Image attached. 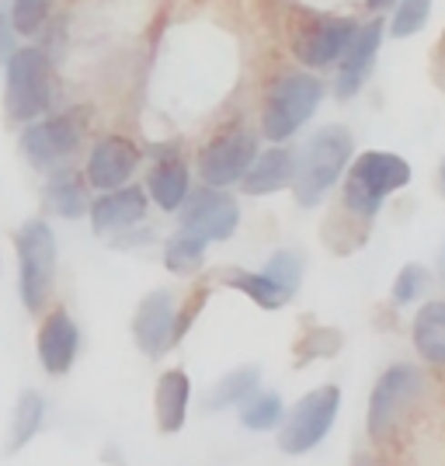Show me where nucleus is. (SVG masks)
Wrapping results in <instances>:
<instances>
[{"mask_svg":"<svg viewBox=\"0 0 445 466\" xmlns=\"http://www.w3.org/2000/svg\"><path fill=\"white\" fill-rule=\"evenodd\" d=\"M351 157H355V139L345 126H320L299 150H296V177H292V195L303 209L320 206L328 192L345 177Z\"/></svg>","mask_w":445,"mask_h":466,"instance_id":"2","label":"nucleus"},{"mask_svg":"<svg viewBox=\"0 0 445 466\" xmlns=\"http://www.w3.org/2000/svg\"><path fill=\"white\" fill-rule=\"evenodd\" d=\"M341 181H345V188H341L345 213L369 223L379 216L389 195L410 185V164L389 150H366V154L351 157Z\"/></svg>","mask_w":445,"mask_h":466,"instance_id":"4","label":"nucleus"},{"mask_svg":"<svg viewBox=\"0 0 445 466\" xmlns=\"http://www.w3.org/2000/svg\"><path fill=\"white\" fill-rule=\"evenodd\" d=\"M42 202H46V209L56 213L59 219H80V216H87L95 198H91V185H87L84 171L63 164V167H53L49 177H46V185H42Z\"/></svg>","mask_w":445,"mask_h":466,"instance_id":"19","label":"nucleus"},{"mask_svg":"<svg viewBox=\"0 0 445 466\" xmlns=\"http://www.w3.org/2000/svg\"><path fill=\"white\" fill-rule=\"evenodd\" d=\"M7 7H11V21H15L21 39H35L53 18L56 0H7Z\"/></svg>","mask_w":445,"mask_h":466,"instance_id":"28","label":"nucleus"},{"mask_svg":"<svg viewBox=\"0 0 445 466\" xmlns=\"http://www.w3.org/2000/svg\"><path fill=\"white\" fill-rule=\"evenodd\" d=\"M355 466H376V463H372V460H359Z\"/></svg>","mask_w":445,"mask_h":466,"instance_id":"34","label":"nucleus"},{"mask_svg":"<svg viewBox=\"0 0 445 466\" xmlns=\"http://www.w3.org/2000/svg\"><path fill=\"white\" fill-rule=\"evenodd\" d=\"M206 248H209V240L177 227L164 244V268L175 275H195L206 265Z\"/></svg>","mask_w":445,"mask_h":466,"instance_id":"23","label":"nucleus"},{"mask_svg":"<svg viewBox=\"0 0 445 466\" xmlns=\"http://www.w3.org/2000/svg\"><path fill=\"white\" fill-rule=\"evenodd\" d=\"M359 21L345 15H307L292 28V56L307 70H328L345 56Z\"/></svg>","mask_w":445,"mask_h":466,"instance_id":"9","label":"nucleus"},{"mask_svg":"<svg viewBox=\"0 0 445 466\" xmlns=\"http://www.w3.org/2000/svg\"><path fill=\"white\" fill-rule=\"evenodd\" d=\"M56 105V63L39 42H21L4 63V112L7 122L28 126Z\"/></svg>","mask_w":445,"mask_h":466,"instance_id":"1","label":"nucleus"},{"mask_svg":"<svg viewBox=\"0 0 445 466\" xmlns=\"http://www.w3.org/2000/svg\"><path fill=\"white\" fill-rule=\"evenodd\" d=\"M177 227L209 244H223L240 227V202L227 188H213V185L192 188L185 206L177 209Z\"/></svg>","mask_w":445,"mask_h":466,"instance_id":"10","label":"nucleus"},{"mask_svg":"<svg viewBox=\"0 0 445 466\" xmlns=\"http://www.w3.org/2000/svg\"><path fill=\"white\" fill-rule=\"evenodd\" d=\"M18 254V299L28 313H42L56 286V233L46 219H28L15 230Z\"/></svg>","mask_w":445,"mask_h":466,"instance_id":"5","label":"nucleus"},{"mask_svg":"<svg viewBox=\"0 0 445 466\" xmlns=\"http://www.w3.org/2000/svg\"><path fill=\"white\" fill-rule=\"evenodd\" d=\"M428 286H431V272H428L425 265H404L397 272V279H393V303L407 307V303L421 299Z\"/></svg>","mask_w":445,"mask_h":466,"instance_id":"30","label":"nucleus"},{"mask_svg":"<svg viewBox=\"0 0 445 466\" xmlns=\"http://www.w3.org/2000/svg\"><path fill=\"white\" fill-rule=\"evenodd\" d=\"M143 164V150L139 143L122 133H108V137L95 139L87 164H84V177L91 185V192H112L129 185Z\"/></svg>","mask_w":445,"mask_h":466,"instance_id":"12","label":"nucleus"},{"mask_svg":"<svg viewBox=\"0 0 445 466\" xmlns=\"http://www.w3.org/2000/svg\"><path fill=\"white\" fill-rule=\"evenodd\" d=\"M338 410H341V390L334 387V383L310 390L282 418V425H278V449L286 456H303V452L317 449L330 435V428L338 421Z\"/></svg>","mask_w":445,"mask_h":466,"instance_id":"8","label":"nucleus"},{"mask_svg":"<svg viewBox=\"0 0 445 466\" xmlns=\"http://www.w3.org/2000/svg\"><path fill=\"white\" fill-rule=\"evenodd\" d=\"M230 289H237L240 296H248L251 303H258L261 310H282L289 299H286V292L278 289L275 282H271L265 272H248V268H227V272L219 275Z\"/></svg>","mask_w":445,"mask_h":466,"instance_id":"22","label":"nucleus"},{"mask_svg":"<svg viewBox=\"0 0 445 466\" xmlns=\"http://www.w3.org/2000/svg\"><path fill=\"white\" fill-rule=\"evenodd\" d=\"M439 185H442V195H445V157H442V167H439Z\"/></svg>","mask_w":445,"mask_h":466,"instance_id":"33","label":"nucleus"},{"mask_svg":"<svg viewBox=\"0 0 445 466\" xmlns=\"http://www.w3.org/2000/svg\"><path fill=\"white\" fill-rule=\"evenodd\" d=\"M418 390H421V372L414 370V366H407V362L389 366L376 380L372 393H369V410H366L369 435L372 439H383L389 428L397 425V418L404 414L407 404L418 397Z\"/></svg>","mask_w":445,"mask_h":466,"instance_id":"11","label":"nucleus"},{"mask_svg":"<svg viewBox=\"0 0 445 466\" xmlns=\"http://www.w3.org/2000/svg\"><path fill=\"white\" fill-rule=\"evenodd\" d=\"M188 400H192V383L185 370H167L160 372L154 390V410H157V428L164 435H175L188 421Z\"/></svg>","mask_w":445,"mask_h":466,"instance_id":"20","label":"nucleus"},{"mask_svg":"<svg viewBox=\"0 0 445 466\" xmlns=\"http://www.w3.org/2000/svg\"><path fill=\"white\" fill-rule=\"evenodd\" d=\"M42 418H46V400H42L39 390H25L15 404V414H11V442H7V452H21L28 446L42 428Z\"/></svg>","mask_w":445,"mask_h":466,"instance_id":"25","label":"nucleus"},{"mask_svg":"<svg viewBox=\"0 0 445 466\" xmlns=\"http://www.w3.org/2000/svg\"><path fill=\"white\" fill-rule=\"evenodd\" d=\"M324 80L307 66L278 70L261 97V137L268 143H289L320 108Z\"/></svg>","mask_w":445,"mask_h":466,"instance_id":"3","label":"nucleus"},{"mask_svg":"<svg viewBox=\"0 0 445 466\" xmlns=\"http://www.w3.org/2000/svg\"><path fill=\"white\" fill-rule=\"evenodd\" d=\"M35 351H39L42 370L49 372V376H66L80 355L77 320L66 310H53L42 320L39 338H35Z\"/></svg>","mask_w":445,"mask_h":466,"instance_id":"17","label":"nucleus"},{"mask_svg":"<svg viewBox=\"0 0 445 466\" xmlns=\"http://www.w3.org/2000/svg\"><path fill=\"white\" fill-rule=\"evenodd\" d=\"M442 272H445V251H442Z\"/></svg>","mask_w":445,"mask_h":466,"instance_id":"36","label":"nucleus"},{"mask_svg":"<svg viewBox=\"0 0 445 466\" xmlns=\"http://www.w3.org/2000/svg\"><path fill=\"white\" fill-rule=\"evenodd\" d=\"M261 383V370L258 366H240V370L227 372L206 397V410H223V408H240L248 397Z\"/></svg>","mask_w":445,"mask_h":466,"instance_id":"24","label":"nucleus"},{"mask_svg":"<svg viewBox=\"0 0 445 466\" xmlns=\"http://www.w3.org/2000/svg\"><path fill=\"white\" fill-rule=\"evenodd\" d=\"M292 177H296V150L286 143H271L268 150L254 157L251 171L244 175L240 188L251 198H265L282 188H292Z\"/></svg>","mask_w":445,"mask_h":466,"instance_id":"18","label":"nucleus"},{"mask_svg":"<svg viewBox=\"0 0 445 466\" xmlns=\"http://www.w3.org/2000/svg\"><path fill=\"white\" fill-rule=\"evenodd\" d=\"M369 11H387V7H393V0H366Z\"/></svg>","mask_w":445,"mask_h":466,"instance_id":"32","label":"nucleus"},{"mask_svg":"<svg viewBox=\"0 0 445 466\" xmlns=\"http://www.w3.org/2000/svg\"><path fill=\"white\" fill-rule=\"evenodd\" d=\"M147 209H150L147 188L129 181L122 188H112V192H97V198L87 209V219H91V230L97 237H116V233L139 227L147 219Z\"/></svg>","mask_w":445,"mask_h":466,"instance_id":"15","label":"nucleus"},{"mask_svg":"<svg viewBox=\"0 0 445 466\" xmlns=\"http://www.w3.org/2000/svg\"><path fill=\"white\" fill-rule=\"evenodd\" d=\"M143 188L150 195V202L164 213H177L185 206V198L192 192V167L177 147H154V164L147 171Z\"/></svg>","mask_w":445,"mask_h":466,"instance_id":"16","label":"nucleus"},{"mask_svg":"<svg viewBox=\"0 0 445 466\" xmlns=\"http://www.w3.org/2000/svg\"><path fill=\"white\" fill-rule=\"evenodd\" d=\"M442 63H445V39H442Z\"/></svg>","mask_w":445,"mask_h":466,"instance_id":"35","label":"nucleus"},{"mask_svg":"<svg viewBox=\"0 0 445 466\" xmlns=\"http://www.w3.org/2000/svg\"><path fill=\"white\" fill-rule=\"evenodd\" d=\"M237 410H240V425L248 428V431H271V428L282 425V418H286L282 397L268 393V390H254Z\"/></svg>","mask_w":445,"mask_h":466,"instance_id":"26","label":"nucleus"},{"mask_svg":"<svg viewBox=\"0 0 445 466\" xmlns=\"http://www.w3.org/2000/svg\"><path fill=\"white\" fill-rule=\"evenodd\" d=\"M258 154H261L258 133H254L251 126H244V122H233V126H223L216 137L202 143V150L195 157V171L202 177V185L233 188L251 171Z\"/></svg>","mask_w":445,"mask_h":466,"instance_id":"7","label":"nucleus"},{"mask_svg":"<svg viewBox=\"0 0 445 466\" xmlns=\"http://www.w3.org/2000/svg\"><path fill=\"white\" fill-rule=\"evenodd\" d=\"M303 268H307V265H303V254L282 248V251H275L268 258L265 275H268L278 289L286 292V299H292V296L299 292V282H303Z\"/></svg>","mask_w":445,"mask_h":466,"instance_id":"29","label":"nucleus"},{"mask_svg":"<svg viewBox=\"0 0 445 466\" xmlns=\"http://www.w3.org/2000/svg\"><path fill=\"white\" fill-rule=\"evenodd\" d=\"M410 338H414V349L425 362L445 366V299H431L418 310Z\"/></svg>","mask_w":445,"mask_h":466,"instance_id":"21","label":"nucleus"},{"mask_svg":"<svg viewBox=\"0 0 445 466\" xmlns=\"http://www.w3.org/2000/svg\"><path fill=\"white\" fill-rule=\"evenodd\" d=\"M91 129V112L87 108H63V112H46L42 118L21 126L18 150L35 171H53L63 167L77 154Z\"/></svg>","mask_w":445,"mask_h":466,"instance_id":"6","label":"nucleus"},{"mask_svg":"<svg viewBox=\"0 0 445 466\" xmlns=\"http://www.w3.org/2000/svg\"><path fill=\"white\" fill-rule=\"evenodd\" d=\"M177 296L171 289H154L139 299L133 313V338L147 359H160L177 341Z\"/></svg>","mask_w":445,"mask_h":466,"instance_id":"13","label":"nucleus"},{"mask_svg":"<svg viewBox=\"0 0 445 466\" xmlns=\"http://www.w3.org/2000/svg\"><path fill=\"white\" fill-rule=\"evenodd\" d=\"M431 4L435 0H393V15H389L387 32L393 39H410L418 35L431 18Z\"/></svg>","mask_w":445,"mask_h":466,"instance_id":"27","label":"nucleus"},{"mask_svg":"<svg viewBox=\"0 0 445 466\" xmlns=\"http://www.w3.org/2000/svg\"><path fill=\"white\" fill-rule=\"evenodd\" d=\"M18 46L21 35L18 28H15V21H11V7H7V0H0V63H7V59L15 56Z\"/></svg>","mask_w":445,"mask_h":466,"instance_id":"31","label":"nucleus"},{"mask_svg":"<svg viewBox=\"0 0 445 466\" xmlns=\"http://www.w3.org/2000/svg\"><path fill=\"white\" fill-rule=\"evenodd\" d=\"M387 39V25L379 18L372 21H362L359 28H355V35H351L349 49H345V56L338 59V74H334V95L341 97V101H349L355 97L362 87H366L369 74H372V66H376V56H379V46Z\"/></svg>","mask_w":445,"mask_h":466,"instance_id":"14","label":"nucleus"}]
</instances>
